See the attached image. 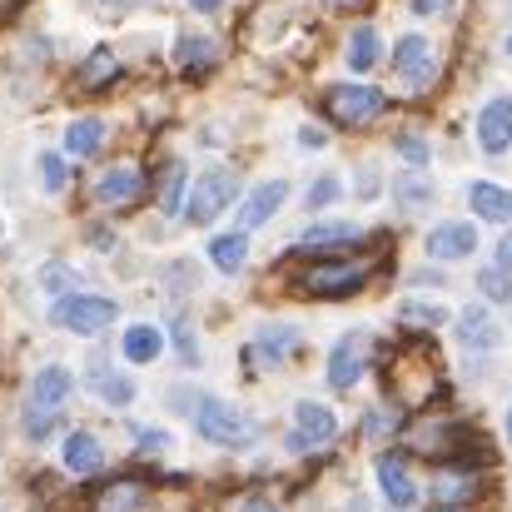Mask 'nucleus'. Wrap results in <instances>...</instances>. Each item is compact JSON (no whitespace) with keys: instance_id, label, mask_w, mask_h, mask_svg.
<instances>
[{"instance_id":"f257e3e1","label":"nucleus","mask_w":512,"mask_h":512,"mask_svg":"<svg viewBox=\"0 0 512 512\" xmlns=\"http://www.w3.org/2000/svg\"><path fill=\"white\" fill-rule=\"evenodd\" d=\"M65 393H70V368H60V363H50V368H40L30 378V393H25V433L30 438H45L50 433Z\"/></svg>"},{"instance_id":"f03ea898","label":"nucleus","mask_w":512,"mask_h":512,"mask_svg":"<svg viewBox=\"0 0 512 512\" xmlns=\"http://www.w3.org/2000/svg\"><path fill=\"white\" fill-rule=\"evenodd\" d=\"M115 299H105V294H65V299H55V309H50V319L60 324V329H70V334H85V339H95V334H105L110 324H115Z\"/></svg>"},{"instance_id":"7ed1b4c3","label":"nucleus","mask_w":512,"mask_h":512,"mask_svg":"<svg viewBox=\"0 0 512 512\" xmlns=\"http://www.w3.org/2000/svg\"><path fill=\"white\" fill-rule=\"evenodd\" d=\"M194 423H199V433H204L209 443H219V448H244V443H254V423H249L234 403H224V398H204V403L194 408Z\"/></svg>"},{"instance_id":"20e7f679","label":"nucleus","mask_w":512,"mask_h":512,"mask_svg":"<svg viewBox=\"0 0 512 512\" xmlns=\"http://www.w3.org/2000/svg\"><path fill=\"white\" fill-rule=\"evenodd\" d=\"M324 110L339 120V125H373L383 110H388V95L373 90V85H334L324 95Z\"/></svg>"},{"instance_id":"39448f33","label":"nucleus","mask_w":512,"mask_h":512,"mask_svg":"<svg viewBox=\"0 0 512 512\" xmlns=\"http://www.w3.org/2000/svg\"><path fill=\"white\" fill-rule=\"evenodd\" d=\"M368 284V264H314L309 274H299L294 279V289L299 294H314V299H343V294H353V289H363Z\"/></svg>"},{"instance_id":"423d86ee","label":"nucleus","mask_w":512,"mask_h":512,"mask_svg":"<svg viewBox=\"0 0 512 512\" xmlns=\"http://www.w3.org/2000/svg\"><path fill=\"white\" fill-rule=\"evenodd\" d=\"M393 70H398V80H403V90H428L433 85V75H438V60H433V45L423 40V35H403L398 40V50H393Z\"/></svg>"},{"instance_id":"0eeeda50","label":"nucleus","mask_w":512,"mask_h":512,"mask_svg":"<svg viewBox=\"0 0 512 512\" xmlns=\"http://www.w3.org/2000/svg\"><path fill=\"white\" fill-rule=\"evenodd\" d=\"M334 433H339V418H334L324 403H299V408H294V433H289V448H294V453H309V448L334 443Z\"/></svg>"},{"instance_id":"6e6552de","label":"nucleus","mask_w":512,"mask_h":512,"mask_svg":"<svg viewBox=\"0 0 512 512\" xmlns=\"http://www.w3.org/2000/svg\"><path fill=\"white\" fill-rule=\"evenodd\" d=\"M234 189H239V184H234V174H229V170H209L199 184H194L189 219H194V224H209L214 214H224V204L234 199Z\"/></svg>"},{"instance_id":"1a4fd4ad","label":"nucleus","mask_w":512,"mask_h":512,"mask_svg":"<svg viewBox=\"0 0 512 512\" xmlns=\"http://www.w3.org/2000/svg\"><path fill=\"white\" fill-rule=\"evenodd\" d=\"M368 363V334H343L329 353V388H353Z\"/></svg>"},{"instance_id":"9d476101","label":"nucleus","mask_w":512,"mask_h":512,"mask_svg":"<svg viewBox=\"0 0 512 512\" xmlns=\"http://www.w3.org/2000/svg\"><path fill=\"white\" fill-rule=\"evenodd\" d=\"M478 145H483L488 155H503L512 145V100L508 95H498V100L483 105V115H478Z\"/></svg>"},{"instance_id":"9b49d317","label":"nucleus","mask_w":512,"mask_h":512,"mask_svg":"<svg viewBox=\"0 0 512 512\" xmlns=\"http://www.w3.org/2000/svg\"><path fill=\"white\" fill-rule=\"evenodd\" d=\"M463 443H468V438H463V428H453V423H418V428L408 433V448H413V453H428V458H453Z\"/></svg>"},{"instance_id":"f8f14e48","label":"nucleus","mask_w":512,"mask_h":512,"mask_svg":"<svg viewBox=\"0 0 512 512\" xmlns=\"http://www.w3.org/2000/svg\"><path fill=\"white\" fill-rule=\"evenodd\" d=\"M478 249V234H473V224H463V219H448V224H438L433 234H428V254L433 259H468Z\"/></svg>"},{"instance_id":"ddd939ff","label":"nucleus","mask_w":512,"mask_h":512,"mask_svg":"<svg viewBox=\"0 0 512 512\" xmlns=\"http://www.w3.org/2000/svg\"><path fill=\"white\" fill-rule=\"evenodd\" d=\"M284 194H289V184H284V179L259 184V189L239 204V229H259L264 219H274V214H279V204H284Z\"/></svg>"},{"instance_id":"4468645a","label":"nucleus","mask_w":512,"mask_h":512,"mask_svg":"<svg viewBox=\"0 0 512 512\" xmlns=\"http://www.w3.org/2000/svg\"><path fill=\"white\" fill-rule=\"evenodd\" d=\"M85 378H90V393H100L110 408H125V403H135V393H140V388H135L130 378H120V373H115L105 358H90Z\"/></svg>"},{"instance_id":"2eb2a0df","label":"nucleus","mask_w":512,"mask_h":512,"mask_svg":"<svg viewBox=\"0 0 512 512\" xmlns=\"http://www.w3.org/2000/svg\"><path fill=\"white\" fill-rule=\"evenodd\" d=\"M145 194V174L130 170V165H120V170H105L95 179V199L100 204H135Z\"/></svg>"},{"instance_id":"dca6fc26","label":"nucleus","mask_w":512,"mask_h":512,"mask_svg":"<svg viewBox=\"0 0 512 512\" xmlns=\"http://www.w3.org/2000/svg\"><path fill=\"white\" fill-rule=\"evenodd\" d=\"M294 348H299V329H294V324H264V329L254 334V348H249V353H254L264 368H274V363H284Z\"/></svg>"},{"instance_id":"f3484780","label":"nucleus","mask_w":512,"mask_h":512,"mask_svg":"<svg viewBox=\"0 0 512 512\" xmlns=\"http://www.w3.org/2000/svg\"><path fill=\"white\" fill-rule=\"evenodd\" d=\"M378 483H383V493H388L393 508H413L418 503V488H413V478H408V468H403L398 453H383L378 458Z\"/></svg>"},{"instance_id":"a211bd4d","label":"nucleus","mask_w":512,"mask_h":512,"mask_svg":"<svg viewBox=\"0 0 512 512\" xmlns=\"http://www.w3.org/2000/svg\"><path fill=\"white\" fill-rule=\"evenodd\" d=\"M458 339L468 343L473 353H488V348L503 343V329H498V319H493L488 309H468V314L458 319Z\"/></svg>"},{"instance_id":"6ab92c4d","label":"nucleus","mask_w":512,"mask_h":512,"mask_svg":"<svg viewBox=\"0 0 512 512\" xmlns=\"http://www.w3.org/2000/svg\"><path fill=\"white\" fill-rule=\"evenodd\" d=\"M100 463H105V453H100V443H95L90 433H70V438H65V468H70L75 478L100 473Z\"/></svg>"},{"instance_id":"aec40b11","label":"nucleus","mask_w":512,"mask_h":512,"mask_svg":"<svg viewBox=\"0 0 512 512\" xmlns=\"http://www.w3.org/2000/svg\"><path fill=\"white\" fill-rule=\"evenodd\" d=\"M468 204H473V214H483V219H512V189H503V184L478 179V184L468 189Z\"/></svg>"},{"instance_id":"412c9836","label":"nucleus","mask_w":512,"mask_h":512,"mask_svg":"<svg viewBox=\"0 0 512 512\" xmlns=\"http://www.w3.org/2000/svg\"><path fill=\"white\" fill-rule=\"evenodd\" d=\"M140 503H145V488H140L135 478H115V483L100 488L95 512H140Z\"/></svg>"},{"instance_id":"4be33fe9","label":"nucleus","mask_w":512,"mask_h":512,"mask_svg":"<svg viewBox=\"0 0 512 512\" xmlns=\"http://www.w3.org/2000/svg\"><path fill=\"white\" fill-rule=\"evenodd\" d=\"M478 493V483H473V473L458 463V468H448V473H438V483H433V498H438V508H458V503H468Z\"/></svg>"},{"instance_id":"5701e85b","label":"nucleus","mask_w":512,"mask_h":512,"mask_svg":"<svg viewBox=\"0 0 512 512\" xmlns=\"http://www.w3.org/2000/svg\"><path fill=\"white\" fill-rule=\"evenodd\" d=\"M160 348H165V334L150 329V324H135V329H125V339H120V353H125L130 363H155Z\"/></svg>"},{"instance_id":"b1692460","label":"nucleus","mask_w":512,"mask_h":512,"mask_svg":"<svg viewBox=\"0 0 512 512\" xmlns=\"http://www.w3.org/2000/svg\"><path fill=\"white\" fill-rule=\"evenodd\" d=\"M378 60H383L378 30H373V25H358V30L348 35V70H373Z\"/></svg>"},{"instance_id":"393cba45","label":"nucleus","mask_w":512,"mask_h":512,"mask_svg":"<svg viewBox=\"0 0 512 512\" xmlns=\"http://www.w3.org/2000/svg\"><path fill=\"white\" fill-rule=\"evenodd\" d=\"M174 60H179L189 75H199V70H209V65L219 60V45H214L209 35H184V40L174 45Z\"/></svg>"},{"instance_id":"a878e982","label":"nucleus","mask_w":512,"mask_h":512,"mask_svg":"<svg viewBox=\"0 0 512 512\" xmlns=\"http://www.w3.org/2000/svg\"><path fill=\"white\" fill-rule=\"evenodd\" d=\"M209 259L224 269V274H234V269H244V259H249V229H239V234H219V239H209Z\"/></svg>"},{"instance_id":"bb28decb","label":"nucleus","mask_w":512,"mask_h":512,"mask_svg":"<svg viewBox=\"0 0 512 512\" xmlns=\"http://www.w3.org/2000/svg\"><path fill=\"white\" fill-rule=\"evenodd\" d=\"M358 239L363 234L353 224H314V229H304L299 249H343V244H358Z\"/></svg>"},{"instance_id":"cd10ccee","label":"nucleus","mask_w":512,"mask_h":512,"mask_svg":"<svg viewBox=\"0 0 512 512\" xmlns=\"http://www.w3.org/2000/svg\"><path fill=\"white\" fill-rule=\"evenodd\" d=\"M100 140H105V125H100V120H75L70 135H65V150H70V155H95Z\"/></svg>"},{"instance_id":"c85d7f7f","label":"nucleus","mask_w":512,"mask_h":512,"mask_svg":"<svg viewBox=\"0 0 512 512\" xmlns=\"http://www.w3.org/2000/svg\"><path fill=\"white\" fill-rule=\"evenodd\" d=\"M115 70H120V65H115V55H110V50H95V55L85 60L80 80H85L90 90H100V85H110V80H115Z\"/></svg>"},{"instance_id":"c756f323","label":"nucleus","mask_w":512,"mask_h":512,"mask_svg":"<svg viewBox=\"0 0 512 512\" xmlns=\"http://www.w3.org/2000/svg\"><path fill=\"white\" fill-rule=\"evenodd\" d=\"M403 324H418V329H438V324H448V309H443V304H423V299H408V304H403Z\"/></svg>"},{"instance_id":"7c9ffc66","label":"nucleus","mask_w":512,"mask_h":512,"mask_svg":"<svg viewBox=\"0 0 512 512\" xmlns=\"http://www.w3.org/2000/svg\"><path fill=\"white\" fill-rule=\"evenodd\" d=\"M160 209H165V214L189 209V204H184V165H170V174H165V184H160Z\"/></svg>"},{"instance_id":"2f4dec72","label":"nucleus","mask_w":512,"mask_h":512,"mask_svg":"<svg viewBox=\"0 0 512 512\" xmlns=\"http://www.w3.org/2000/svg\"><path fill=\"white\" fill-rule=\"evenodd\" d=\"M170 334H174V348H179V363H199V339H194V324L179 314V319H170Z\"/></svg>"},{"instance_id":"473e14b6","label":"nucleus","mask_w":512,"mask_h":512,"mask_svg":"<svg viewBox=\"0 0 512 512\" xmlns=\"http://www.w3.org/2000/svg\"><path fill=\"white\" fill-rule=\"evenodd\" d=\"M478 289H483L488 299L503 304V299H512V274L503 269V264H498V269H483V274H478Z\"/></svg>"},{"instance_id":"72a5a7b5","label":"nucleus","mask_w":512,"mask_h":512,"mask_svg":"<svg viewBox=\"0 0 512 512\" xmlns=\"http://www.w3.org/2000/svg\"><path fill=\"white\" fill-rule=\"evenodd\" d=\"M339 174H324V179H314V189H309V209H324V204H334L339 199Z\"/></svg>"},{"instance_id":"f704fd0d","label":"nucleus","mask_w":512,"mask_h":512,"mask_svg":"<svg viewBox=\"0 0 512 512\" xmlns=\"http://www.w3.org/2000/svg\"><path fill=\"white\" fill-rule=\"evenodd\" d=\"M65 179H70V174H65V160H60V155H40V184H45V189H65Z\"/></svg>"},{"instance_id":"c9c22d12","label":"nucleus","mask_w":512,"mask_h":512,"mask_svg":"<svg viewBox=\"0 0 512 512\" xmlns=\"http://www.w3.org/2000/svg\"><path fill=\"white\" fill-rule=\"evenodd\" d=\"M398 155H403L408 165H428V145H423L418 135H398Z\"/></svg>"},{"instance_id":"e433bc0d","label":"nucleus","mask_w":512,"mask_h":512,"mask_svg":"<svg viewBox=\"0 0 512 512\" xmlns=\"http://www.w3.org/2000/svg\"><path fill=\"white\" fill-rule=\"evenodd\" d=\"M45 289H70L75 284V274H70V264H45Z\"/></svg>"},{"instance_id":"4c0bfd02","label":"nucleus","mask_w":512,"mask_h":512,"mask_svg":"<svg viewBox=\"0 0 512 512\" xmlns=\"http://www.w3.org/2000/svg\"><path fill=\"white\" fill-rule=\"evenodd\" d=\"M398 194H403V204H428V189H423L418 179H403V184H398Z\"/></svg>"},{"instance_id":"58836bf2","label":"nucleus","mask_w":512,"mask_h":512,"mask_svg":"<svg viewBox=\"0 0 512 512\" xmlns=\"http://www.w3.org/2000/svg\"><path fill=\"white\" fill-rule=\"evenodd\" d=\"M443 5H448V0H413V10H418V15H438Z\"/></svg>"},{"instance_id":"ea45409f","label":"nucleus","mask_w":512,"mask_h":512,"mask_svg":"<svg viewBox=\"0 0 512 512\" xmlns=\"http://www.w3.org/2000/svg\"><path fill=\"white\" fill-rule=\"evenodd\" d=\"M498 264L512 269V234H503V244H498Z\"/></svg>"},{"instance_id":"a19ab883","label":"nucleus","mask_w":512,"mask_h":512,"mask_svg":"<svg viewBox=\"0 0 512 512\" xmlns=\"http://www.w3.org/2000/svg\"><path fill=\"white\" fill-rule=\"evenodd\" d=\"M239 512H279V508H274V503H264V498H249Z\"/></svg>"},{"instance_id":"79ce46f5","label":"nucleus","mask_w":512,"mask_h":512,"mask_svg":"<svg viewBox=\"0 0 512 512\" xmlns=\"http://www.w3.org/2000/svg\"><path fill=\"white\" fill-rule=\"evenodd\" d=\"M140 443H145V448H160V443H165V433H160V428H145V438H140Z\"/></svg>"},{"instance_id":"37998d69","label":"nucleus","mask_w":512,"mask_h":512,"mask_svg":"<svg viewBox=\"0 0 512 512\" xmlns=\"http://www.w3.org/2000/svg\"><path fill=\"white\" fill-rule=\"evenodd\" d=\"M189 10H219V0H184Z\"/></svg>"},{"instance_id":"c03bdc74","label":"nucleus","mask_w":512,"mask_h":512,"mask_svg":"<svg viewBox=\"0 0 512 512\" xmlns=\"http://www.w3.org/2000/svg\"><path fill=\"white\" fill-rule=\"evenodd\" d=\"M508 438H512V408H508Z\"/></svg>"},{"instance_id":"a18cd8bd","label":"nucleus","mask_w":512,"mask_h":512,"mask_svg":"<svg viewBox=\"0 0 512 512\" xmlns=\"http://www.w3.org/2000/svg\"><path fill=\"white\" fill-rule=\"evenodd\" d=\"M508 55H512V35H508Z\"/></svg>"}]
</instances>
